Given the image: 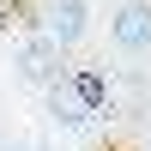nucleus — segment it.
Wrapping results in <instances>:
<instances>
[{"instance_id":"obj_3","label":"nucleus","mask_w":151,"mask_h":151,"mask_svg":"<svg viewBox=\"0 0 151 151\" xmlns=\"http://www.w3.org/2000/svg\"><path fill=\"white\" fill-rule=\"evenodd\" d=\"M109 30H115V42L127 48V55H145L151 48V6L145 0H127V6L109 18Z\"/></svg>"},{"instance_id":"obj_1","label":"nucleus","mask_w":151,"mask_h":151,"mask_svg":"<svg viewBox=\"0 0 151 151\" xmlns=\"http://www.w3.org/2000/svg\"><path fill=\"white\" fill-rule=\"evenodd\" d=\"M18 73L30 85H42V91H55V85H67L73 73L60 67V48L48 42V30H24V42H18Z\"/></svg>"},{"instance_id":"obj_5","label":"nucleus","mask_w":151,"mask_h":151,"mask_svg":"<svg viewBox=\"0 0 151 151\" xmlns=\"http://www.w3.org/2000/svg\"><path fill=\"white\" fill-rule=\"evenodd\" d=\"M145 151H151V145H145Z\"/></svg>"},{"instance_id":"obj_2","label":"nucleus","mask_w":151,"mask_h":151,"mask_svg":"<svg viewBox=\"0 0 151 151\" xmlns=\"http://www.w3.org/2000/svg\"><path fill=\"white\" fill-rule=\"evenodd\" d=\"M42 30H48L55 48L85 42V36H91V6H85V0H48L42 6Z\"/></svg>"},{"instance_id":"obj_4","label":"nucleus","mask_w":151,"mask_h":151,"mask_svg":"<svg viewBox=\"0 0 151 151\" xmlns=\"http://www.w3.org/2000/svg\"><path fill=\"white\" fill-rule=\"evenodd\" d=\"M48 121H55V127H85V121H91V109H85V97L73 91V79L48 91Z\"/></svg>"}]
</instances>
